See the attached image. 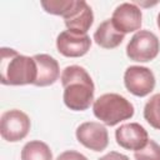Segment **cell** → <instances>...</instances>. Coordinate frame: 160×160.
Wrapping results in <instances>:
<instances>
[{
	"label": "cell",
	"instance_id": "1",
	"mask_svg": "<svg viewBox=\"0 0 160 160\" xmlns=\"http://www.w3.org/2000/svg\"><path fill=\"white\" fill-rule=\"evenodd\" d=\"M64 104L74 111H84L94 100L95 85L89 72L80 65L66 66L60 76Z\"/></svg>",
	"mask_w": 160,
	"mask_h": 160
},
{
	"label": "cell",
	"instance_id": "2",
	"mask_svg": "<svg viewBox=\"0 0 160 160\" xmlns=\"http://www.w3.org/2000/svg\"><path fill=\"white\" fill-rule=\"evenodd\" d=\"M38 68L34 58L19 54L10 48L0 49V81L2 85L35 84Z\"/></svg>",
	"mask_w": 160,
	"mask_h": 160
},
{
	"label": "cell",
	"instance_id": "3",
	"mask_svg": "<svg viewBox=\"0 0 160 160\" xmlns=\"http://www.w3.org/2000/svg\"><path fill=\"white\" fill-rule=\"evenodd\" d=\"M94 115L108 126H114L134 116V105L120 94L108 92L100 95L92 104Z\"/></svg>",
	"mask_w": 160,
	"mask_h": 160
},
{
	"label": "cell",
	"instance_id": "4",
	"mask_svg": "<svg viewBox=\"0 0 160 160\" xmlns=\"http://www.w3.org/2000/svg\"><path fill=\"white\" fill-rule=\"evenodd\" d=\"M160 50L158 36L149 30L136 31L126 45V55L130 60L148 62L155 59Z\"/></svg>",
	"mask_w": 160,
	"mask_h": 160
},
{
	"label": "cell",
	"instance_id": "5",
	"mask_svg": "<svg viewBox=\"0 0 160 160\" xmlns=\"http://www.w3.org/2000/svg\"><path fill=\"white\" fill-rule=\"evenodd\" d=\"M31 122L29 116L18 109L8 110L0 119V134L1 138L9 142H16L22 140L30 130Z\"/></svg>",
	"mask_w": 160,
	"mask_h": 160
},
{
	"label": "cell",
	"instance_id": "6",
	"mask_svg": "<svg viewBox=\"0 0 160 160\" xmlns=\"http://www.w3.org/2000/svg\"><path fill=\"white\" fill-rule=\"evenodd\" d=\"M124 84L129 92L135 96H146L155 88L154 72L146 66L132 65L124 72Z\"/></svg>",
	"mask_w": 160,
	"mask_h": 160
},
{
	"label": "cell",
	"instance_id": "7",
	"mask_svg": "<svg viewBox=\"0 0 160 160\" xmlns=\"http://www.w3.org/2000/svg\"><path fill=\"white\" fill-rule=\"evenodd\" d=\"M75 134L78 141L92 151H102L109 144V134L106 128L96 121H86L80 124Z\"/></svg>",
	"mask_w": 160,
	"mask_h": 160
},
{
	"label": "cell",
	"instance_id": "8",
	"mask_svg": "<svg viewBox=\"0 0 160 160\" xmlns=\"http://www.w3.org/2000/svg\"><path fill=\"white\" fill-rule=\"evenodd\" d=\"M141 19H142V14L136 4L122 2L115 8L110 20L118 31L122 34H128L136 30L139 31L142 22Z\"/></svg>",
	"mask_w": 160,
	"mask_h": 160
},
{
	"label": "cell",
	"instance_id": "9",
	"mask_svg": "<svg viewBox=\"0 0 160 160\" xmlns=\"http://www.w3.org/2000/svg\"><path fill=\"white\" fill-rule=\"evenodd\" d=\"M91 46V39L88 34H78L70 30L60 32L56 38L58 51L66 58L84 56Z\"/></svg>",
	"mask_w": 160,
	"mask_h": 160
},
{
	"label": "cell",
	"instance_id": "10",
	"mask_svg": "<svg viewBox=\"0 0 160 160\" xmlns=\"http://www.w3.org/2000/svg\"><path fill=\"white\" fill-rule=\"evenodd\" d=\"M115 139L121 148L138 151L148 144L149 135L145 128L139 122H128L115 130Z\"/></svg>",
	"mask_w": 160,
	"mask_h": 160
},
{
	"label": "cell",
	"instance_id": "11",
	"mask_svg": "<svg viewBox=\"0 0 160 160\" xmlns=\"http://www.w3.org/2000/svg\"><path fill=\"white\" fill-rule=\"evenodd\" d=\"M64 22L68 30L78 34H86L94 22L92 10L86 1L76 0L71 12L64 18Z\"/></svg>",
	"mask_w": 160,
	"mask_h": 160
},
{
	"label": "cell",
	"instance_id": "12",
	"mask_svg": "<svg viewBox=\"0 0 160 160\" xmlns=\"http://www.w3.org/2000/svg\"><path fill=\"white\" fill-rule=\"evenodd\" d=\"M32 58L38 68V76L34 85L35 86L52 85L60 76V68L58 60L48 54H36Z\"/></svg>",
	"mask_w": 160,
	"mask_h": 160
},
{
	"label": "cell",
	"instance_id": "13",
	"mask_svg": "<svg viewBox=\"0 0 160 160\" xmlns=\"http://www.w3.org/2000/svg\"><path fill=\"white\" fill-rule=\"evenodd\" d=\"M124 38H125V34L118 31L111 24L110 19L102 21L94 32L95 42L104 49H114L119 46L122 42Z\"/></svg>",
	"mask_w": 160,
	"mask_h": 160
},
{
	"label": "cell",
	"instance_id": "14",
	"mask_svg": "<svg viewBox=\"0 0 160 160\" xmlns=\"http://www.w3.org/2000/svg\"><path fill=\"white\" fill-rule=\"evenodd\" d=\"M21 160H52V152L44 141L32 140L24 145Z\"/></svg>",
	"mask_w": 160,
	"mask_h": 160
},
{
	"label": "cell",
	"instance_id": "15",
	"mask_svg": "<svg viewBox=\"0 0 160 160\" xmlns=\"http://www.w3.org/2000/svg\"><path fill=\"white\" fill-rule=\"evenodd\" d=\"M144 119L154 129L160 130V92L152 95L145 104Z\"/></svg>",
	"mask_w": 160,
	"mask_h": 160
},
{
	"label": "cell",
	"instance_id": "16",
	"mask_svg": "<svg viewBox=\"0 0 160 160\" xmlns=\"http://www.w3.org/2000/svg\"><path fill=\"white\" fill-rule=\"evenodd\" d=\"M75 1L76 0H48L41 1V6L49 14L66 18L74 9Z\"/></svg>",
	"mask_w": 160,
	"mask_h": 160
},
{
	"label": "cell",
	"instance_id": "17",
	"mask_svg": "<svg viewBox=\"0 0 160 160\" xmlns=\"http://www.w3.org/2000/svg\"><path fill=\"white\" fill-rule=\"evenodd\" d=\"M134 158L135 160H160V145L150 139L142 149L134 152Z\"/></svg>",
	"mask_w": 160,
	"mask_h": 160
},
{
	"label": "cell",
	"instance_id": "18",
	"mask_svg": "<svg viewBox=\"0 0 160 160\" xmlns=\"http://www.w3.org/2000/svg\"><path fill=\"white\" fill-rule=\"evenodd\" d=\"M56 160H88V158L75 150H66V151L61 152L56 158Z\"/></svg>",
	"mask_w": 160,
	"mask_h": 160
},
{
	"label": "cell",
	"instance_id": "19",
	"mask_svg": "<svg viewBox=\"0 0 160 160\" xmlns=\"http://www.w3.org/2000/svg\"><path fill=\"white\" fill-rule=\"evenodd\" d=\"M99 160H130V159H129L126 155L120 154V152H118V151H110V152H108L106 155L101 156Z\"/></svg>",
	"mask_w": 160,
	"mask_h": 160
},
{
	"label": "cell",
	"instance_id": "20",
	"mask_svg": "<svg viewBox=\"0 0 160 160\" xmlns=\"http://www.w3.org/2000/svg\"><path fill=\"white\" fill-rule=\"evenodd\" d=\"M158 26H159V29H160V12H159V15H158Z\"/></svg>",
	"mask_w": 160,
	"mask_h": 160
}]
</instances>
